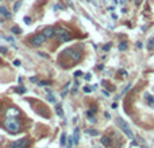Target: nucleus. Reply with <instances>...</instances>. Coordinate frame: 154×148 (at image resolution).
<instances>
[{"instance_id": "obj_1", "label": "nucleus", "mask_w": 154, "mask_h": 148, "mask_svg": "<svg viewBox=\"0 0 154 148\" xmlns=\"http://www.w3.org/2000/svg\"><path fill=\"white\" fill-rule=\"evenodd\" d=\"M3 126L11 135H16L22 129V124H20V121L18 120V117H15V116H6V119L3 121Z\"/></svg>"}, {"instance_id": "obj_2", "label": "nucleus", "mask_w": 154, "mask_h": 148, "mask_svg": "<svg viewBox=\"0 0 154 148\" xmlns=\"http://www.w3.org/2000/svg\"><path fill=\"white\" fill-rule=\"evenodd\" d=\"M116 123H118V125H119V128H120L122 131H123V133L126 135L128 139H131V140H134V135H132L131 129H130V126H128V124H127L126 121L123 120L122 117H116Z\"/></svg>"}, {"instance_id": "obj_3", "label": "nucleus", "mask_w": 154, "mask_h": 148, "mask_svg": "<svg viewBox=\"0 0 154 148\" xmlns=\"http://www.w3.org/2000/svg\"><path fill=\"white\" fill-rule=\"evenodd\" d=\"M55 36H57V39H58V42H61V43H64V42H69V40H70V35H69V32L66 31L65 28H62V27L55 28Z\"/></svg>"}, {"instance_id": "obj_4", "label": "nucleus", "mask_w": 154, "mask_h": 148, "mask_svg": "<svg viewBox=\"0 0 154 148\" xmlns=\"http://www.w3.org/2000/svg\"><path fill=\"white\" fill-rule=\"evenodd\" d=\"M45 40H46V36H45L43 34H35V35H33L31 38H30V44L31 46H34V47H38V46H41L42 43H45Z\"/></svg>"}, {"instance_id": "obj_5", "label": "nucleus", "mask_w": 154, "mask_h": 148, "mask_svg": "<svg viewBox=\"0 0 154 148\" xmlns=\"http://www.w3.org/2000/svg\"><path fill=\"white\" fill-rule=\"evenodd\" d=\"M64 55H66V57H70L73 62H78V61L81 59V53H80L78 50H74V49H68V50H65V51H64Z\"/></svg>"}, {"instance_id": "obj_6", "label": "nucleus", "mask_w": 154, "mask_h": 148, "mask_svg": "<svg viewBox=\"0 0 154 148\" xmlns=\"http://www.w3.org/2000/svg\"><path fill=\"white\" fill-rule=\"evenodd\" d=\"M28 147V139L24 137V139H20L18 141H14L11 144V148H27Z\"/></svg>"}, {"instance_id": "obj_7", "label": "nucleus", "mask_w": 154, "mask_h": 148, "mask_svg": "<svg viewBox=\"0 0 154 148\" xmlns=\"http://www.w3.org/2000/svg\"><path fill=\"white\" fill-rule=\"evenodd\" d=\"M46 36V38H53V36H55V28L53 27H46L43 30V32H42Z\"/></svg>"}, {"instance_id": "obj_8", "label": "nucleus", "mask_w": 154, "mask_h": 148, "mask_svg": "<svg viewBox=\"0 0 154 148\" xmlns=\"http://www.w3.org/2000/svg\"><path fill=\"white\" fill-rule=\"evenodd\" d=\"M143 98H145V101H146V102L149 104V106H153V105H154V98H153V96H151V94L145 93Z\"/></svg>"}, {"instance_id": "obj_9", "label": "nucleus", "mask_w": 154, "mask_h": 148, "mask_svg": "<svg viewBox=\"0 0 154 148\" xmlns=\"http://www.w3.org/2000/svg\"><path fill=\"white\" fill-rule=\"evenodd\" d=\"M101 144H103L104 147H110L111 145V139L108 136H103L101 137Z\"/></svg>"}, {"instance_id": "obj_10", "label": "nucleus", "mask_w": 154, "mask_h": 148, "mask_svg": "<svg viewBox=\"0 0 154 148\" xmlns=\"http://www.w3.org/2000/svg\"><path fill=\"white\" fill-rule=\"evenodd\" d=\"M78 140H80V131H78V128H76L74 133H73V141H74V144H77Z\"/></svg>"}, {"instance_id": "obj_11", "label": "nucleus", "mask_w": 154, "mask_h": 148, "mask_svg": "<svg viewBox=\"0 0 154 148\" xmlns=\"http://www.w3.org/2000/svg\"><path fill=\"white\" fill-rule=\"evenodd\" d=\"M18 115H19V110H18L16 108H10L8 112H7V116H15V117H16Z\"/></svg>"}, {"instance_id": "obj_12", "label": "nucleus", "mask_w": 154, "mask_h": 148, "mask_svg": "<svg viewBox=\"0 0 154 148\" xmlns=\"http://www.w3.org/2000/svg\"><path fill=\"white\" fill-rule=\"evenodd\" d=\"M146 47H147L149 51H151V50H154V38H150L147 40V44H146Z\"/></svg>"}, {"instance_id": "obj_13", "label": "nucleus", "mask_w": 154, "mask_h": 148, "mask_svg": "<svg viewBox=\"0 0 154 148\" xmlns=\"http://www.w3.org/2000/svg\"><path fill=\"white\" fill-rule=\"evenodd\" d=\"M0 14H1V15H4V18H11V14L7 11L6 7H0Z\"/></svg>"}, {"instance_id": "obj_14", "label": "nucleus", "mask_w": 154, "mask_h": 148, "mask_svg": "<svg viewBox=\"0 0 154 148\" xmlns=\"http://www.w3.org/2000/svg\"><path fill=\"white\" fill-rule=\"evenodd\" d=\"M55 112H57V115L60 116V117H64V110H62V108H61L60 104L55 105Z\"/></svg>"}, {"instance_id": "obj_15", "label": "nucleus", "mask_w": 154, "mask_h": 148, "mask_svg": "<svg viewBox=\"0 0 154 148\" xmlns=\"http://www.w3.org/2000/svg\"><path fill=\"white\" fill-rule=\"evenodd\" d=\"M118 49H119V51H124V50H127V43L126 42H120L119 46H118Z\"/></svg>"}, {"instance_id": "obj_16", "label": "nucleus", "mask_w": 154, "mask_h": 148, "mask_svg": "<svg viewBox=\"0 0 154 148\" xmlns=\"http://www.w3.org/2000/svg\"><path fill=\"white\" fill-rule=\"evenodd\" d=\"M11 32L12 34H20V32H22V30L18 27V26H12V27H11Z\"/></svg>"}, {"instance_id": "obj_17", "label": "nucleus", "mask_w": 154, "mask_h": 148, "mask_svg": "<svg viewBox=\"0 0 154 148\" xmlns=\"http://www.w3.org/2000/svg\"><path fill=\"white\" fill-rule=\"evenodd\" d=\"M87 133L91 135V136H97L99 135V132L96 131V129H87Z\"/></svg>"}, {"instance_id": "obj_18", "label": "nucleus", "mask_w": 154, "mask_h": 148, "mask_svg": "<svg viewBox=\"0 0 154 148\" xmlns=\"http://www.w3.org/2000/svg\"><path fill=\"white\" fill-rule=\"evenodd\" d=\"M69 85H70L69 82H68V83L65 85V89H64V90L61 92V97H65V96H66V93H68V89H69Z\"/></svg>"}, {"instance_id": "obj_19", "label": "nucleus", "mask_w": 154, "mask_h": 148, "mask_svg": "<svg viewBox=\"0 0 154 148\" xmlns=\"http://www.w3.org/2000/svg\"><path fill=\"white\" fill-rule=\"evenodd\" d=\"M66 140H68V137H66V135L65 133H62V135H61V145H65L66 144Z\"/></svg>"}, {"instance_id": "obj_20", "label": "nucleus", "mask_w": 154, "mask_h": 148, "mask_svg": "<svg viewBox=\"0 0 154 148\" xmlns=\"http://www.w3.org/2000/svg\"><path fill=\"white\" fill-rule=\"evenodd\" d=\"M47 85H51L50 81H39L38 82V86H47Z\"/></svg>"}, {"instance_id": "obj_21", "label": "nucleus", "mask_w": 154, "mask_h": 148, "mask_svg": "<svg viewBox=\"0 0 154 148\" xmlns=\"http://www.w3.org/2000/svg\"><path fill=\"white\" fill-rule=\"evenodd\" d=\"M73 136H70V137H68V148H72L73 147Z\"/></svg>"}, {"instance_id": "obj_22", "label": "nucleus", "mask_w": 154, "mask_h": 148, "mask_svg": "<svg viewBox=\"0 0 154 148\" xmlns=\"http://www.w3.org/2000/svg\"><path fill=\"white\" fill-rule=\"evenodd\" d=\"M15 92H16V93H26V89L23 88V86H19V88H16L15 89Z\"/></svg>"}, {"instance_id": "obj_23", "label": "nucleus", "mask_w": 154, "mask_h": 148, "mask_svg": "<svg viewBox=\"0 0 154 148\" xmlns=\"http://www.w3.org/2000/svg\"><path fill=\"white\" fill-rule=\"evenodd\" d=\"M23 20H24V23H26V24H31V22H33V20H31V18H28V16H24V19H23Z\"/></svg>"}, {"instance_id": "obj_24", "label": "nucleus", "mask_w": 154, "mask_h": 148, "mask_svg": "<svg viewBox=\"0 0 154 148\" xmlns=\"http://www.w3.org/2000/svg\"><path fill=\"white\" fill-rule=\"evenodd\" d=\"M130 88H131V83H128V85H127L126 88H124L123 90H122V96H123V94H126V92H127V90H128Z\"/></svg>"}, {"instance_id": "obj_25", "label": "nucleus", "mask_w": 154, "mask_h": 148, "mask_svg": "<svg viewBox=\"0 0 154 148\" xmlns=\"http://www.w3.org/2000/svg\"><path fill=\"white\" fill-rule=\"evenodd\" d=\"M20 4H22V1H16L15 6H14V11H18V8L20 7Z\"/></svg>"}, {"instance_id": "obj_26", "label": "nucleus", "mask_w": 154, "mask_h": 148, "mask_svg": "<svg viewBox=\"0 0 154 148\" xmlns=\"http://www.w3.org/2000/svg\"><path fill=\"white\" fill-rule=\"evenodd\" d=\"M118 73H119V76H123V77H127V71H126V70H119Z\"/></svg>"}, {"instance_id": "obj_27", "label": "nucleus", "mask_w": 154, "mask_h": 148, "mask_svg": "<svg viewBox=\"0 0 154 148\" xmlns=\"http://www.w3.org/2000/svg\"><path fill=\"white\" fill-rule=\"evenodd\" d=\"M0 53H1V54H6V53H7V47H4V46H0Z\"/></svg>"}, {"instance_id": "obj_28", "label": "nucleus", "mask_w": 154, "mask_h": 148, "mask_svg": "<svg viewBox=\"0 0 154 148\" xmlns=\"http://www.w3.org/2000/svg\"><path fill=\"white\" fill-rule=\"evenodd\" d=\"M92 90H93V89L89 88V86H85V88H84V92H85V93H91Z\"/></svg>"}, {"instance_id": "obj_29", "label": "nucleus", "mask_w": 154, "mask_h": 148, "mask_svg": "<svg viewBox=\"0 0 154 148\" xmlns=\"http://www.w3.org/2000/svg\"><path fill=\"white\" fill-rule=\"evenodd\" d=\"M111 49V44L108 43V44H104V46H103V50H104V51H108V50Z\"/></svg>"}, {"instance_id": "obj_30", "label": "nucleus", "mask_w": 154, "mask_h": 148, "mask_svg": "<svg viewBox=\"0 0 154 148\" xmlns=\"http://www.w3.org/2000/svg\"><path fill=\"white\" fill-rule=\"evenodd\" d=\"M47 101H50V102H55V98L53 97V96H47Z\"/></svg>"}, {"instance_id": "obj_31", "label": "nucleus", "mask_w": 154, "mask_h": 148, "mask_svg": "<svg viewBox=\"0 0 154 148\" xmlns=\"http://www.w3.org/2000/svg\"><path fill=\"white\" fill-rule=\"evenodd\" d=\"M81 74H83V73H81V71H80V70L74 71V77H80V76H81Z\"/></svg>"}, {"instance_id": "obj_32", "label": "nucleus", "mask_w": 154, "mask_h": 148, "mask_svg": "<svg viewBox=\"0 0 154 148\" xmlns=\"http://www.w3.org/2000/svg\"><path fill=\"white\" fill-rule=\"evenodd\" d=\"M30 81H31V82H39L37 77H31V78H30Z\"/></svg>"}, {"instance_id": "obj_33", "label": "nucleus", "mask_w": 154, "mask_h": 148, "mask_svg": "<svg viewBox=\"0 0 154 148\" xmlns=\"http://www.w3.org/2000/svg\"><path fill=\"white\" fill-rule=\"evenodd\" d=\"M101 93H103V96H105V97H110V93H108L107 90H103Z\"/></svg>"}, {"instance_id": "obj_34", "label": "nucleus", "mask_w": 154, "mask_h": 148, "mask_svg": "<svg viewBox=\"0 0 154 148\" xmlns=\"http://www.w3.org/2000/svg\"><path fill=\"white\" fill-rule=\"evenodd\" d=\"M14 65H15V66H20V61H14Z\"/></svg>"}, {"instance_id": "obj_35", "label": "nucleus", "mask_w": 154, "mask_h": 148, "mask_svg": "<svg viewBox=\"0 0 154 148\" xmlns=\"http://www.w3.org/2000/svg\"><path fill=\"white\" fill-rule=\"evenodd\" d=\"M111 108H112V109H116V108H118V104H116V102H114V104L111 105Z\"/></svg>"}, {"instance_id": "obj_36", "label": "nucleus", "mask_w": 154, "mask_h": 148, "mask_svg": "<svg viewBox=\"0 0 154 148\" xmlns=\"http://www.w3.org/2000/svg\"><path fill=\"white\" fill-rule=\"evenodd\" d=\"M39 55H41V57H43V58H49V55L43 54V53H39Z\"/></svg>"}, {"instance_id": "obj_37", "label": "nucleus", "mask_w": 154, "mask_h": 148, "mask_svg": "<svg viewBox=\"0 0 154 148\" xmlns=\"http://www.w3.org/2000/svg\"><path fill=\"white\" fill-rule=\"evenodd\" d=\"M89 79H91V74H87L85 76V81H89Z\"/></svg>"}, {"instance_id": "obj_38", "label": "nucleus", "mask_w": 154, "mask_h": 148, "mask_svg": "<svg viewBox=\"0 0 154 148\" xmlns=\"http://www.w3.org/2000/svg\"><path fill=\"white\" fill-rule=\"evenodd\" d=\"M131 145H134V147H135V145H138V143L135 141V140H132V141H131Z\"/></svg>"}, {"instance_id": "obj_39", "label": "nucleus", "mask_w": 154, "mask_h": 148, "mask_svg": "<svg viewBox=\"0 0 154 148\" xmlns=\"http://www.w3.org/2000/svg\"><path fill=\"white\" fill-rule=\"evenodd\" d=\"M6 39H7V40H10V42H14V39L10 38V36H6Z\"/></svg>"}, {"instance_id": "obj_40", "label": "nucleus", "mask_w": 154, "mask_h": 148, "mask_svg": "<svg viewBox=\"0 0 154 148\" xmlns=\"http://www.w3.org/2000/svg\"><path fill=\"white\" fill-rule=\"evenodd\" d=\"M0 23H3V19H0Z\"/></svg>"}, {"instance_id": "obj_41", "label": "nucleus", "mask_w": 154, "mask_h": 148, "mask_svg": "<svg viewBox=\"0 0 154 148\" xmlns=\"http://www.w3.org/2000/svg\"><path fill=\"white\" fill-rule=\"evenodd\" d=\"M143 148H147V147H143Z\"/></svg>"}]
</instances>
